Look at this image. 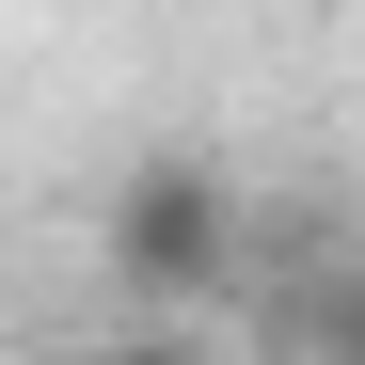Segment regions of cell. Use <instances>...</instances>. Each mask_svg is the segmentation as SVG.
Returning <instances> with one entry per match:
<instances>
[{"label": "cell", "instance_id": "cell-3", "mask_svg": "<svg viewBox=\"0 0 365 365\" xmlns=\"http://www.w3.org/2000/svg\"><path fill=\"white\" fill-rule=\"evenodd\" d=\"M48 365H175V349H48Z\"/></svg>", "mask_w": 365, "mask_h": 365}, {"label": "cell", "instance_id": "cell-2", "mask_svg": "<svg viewBox=\"0 0 365 365\" xmlns=\"http://www.w3.org/2000/svg\"><path fill=\"white\" fill-rule=\"evenodd\" d=\"M255 349L270 365H365V238L334 207H255Z\"/></svg>", "mask_w": 365, "mask_h": 365}, {"label": "cell", "instance_id": "cell-1", "mask_svg": "<svg viewBox=\"0 0 365 365\" xmlns=\"http://www.w3.org/2000/svg\"><path fill=\"white\" fill-rule=\"evenodd\" d=\"M96 270L143 302V318H191V302H222L238 270H255V191H238L222 159L191 143H159L111 175V207H96Z\"/></svg>", "mask_w": 365, "mask_h": 365}]
</instances>
